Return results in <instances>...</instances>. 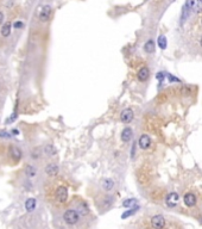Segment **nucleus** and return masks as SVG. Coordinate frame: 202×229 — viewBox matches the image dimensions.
Segmentation results:
<instances>
[{
    "label": "nucleus",
    "mask_w": 202,
    "mask_h": 229,
    "mask_svg": "<svg viewBox=\"0 0 202 229\" xmlns=\"http://www.w3.org/2000/svg\"><path fill=\"white\" fill-rule=\"evenodd\" d=\"M63 220L67 224H70L74 226L80 220V215H78V211H76L75 209H67L63 214Z\"/></svg>",
    "instance_id": "f257e3e1"
},
{
    "label": "nucleus",
    "mask_w": 202,
    "mask_h": 229,
    "mask_svg": "<svg viewBox=\"0 0 202 229\" xmlns=\"http://www.w3.org/2000/svg\"><path fill=\"white\" fill-rule=\"evenodd\" d=\"M55 199L58 203H61V204L65 203L68 200V189L63 186V185H59L58 187H56V190H55Z\"/></svg>",
    "instance_id": "f03ea898"
},
{
    "label": "nucleus",
    "mask_w": 202,
    "mask_h": 229,
    "mask_svg": "<svg viewBox=\"0 0 202 229\" xmlns=\"http://www.w3.org/2000/svg\"><path fill=\"white\" fill-rule=\"evenodd\" d=\"M166 226V220L162 215H154L150 218V227L157 229H162Z\"/></svg>",
    "instance_id": "7ed1b4c3"
},
{
    "label": "nucleus",
    "mask_w": 202,
    "mask_h": 229,
    "mask_svg": "<svg viewBox=\"0 0 202 229\" xmlns=\"http://www.w3.org/2000/svg\"><path fill=\"white\" fill-rule=\"evenodd\" d=\"M96 203H98V206H99L100 209L106 210V209H108V208L112 205L113 197L112 196H108V194H105V196H102V197H101Z\"/></svg>",
    "instance_id": "20e7f679"
},
{
    "label": "nucleus",
    "mask_w": 202,
    "mask_h": 229,
    "mask_svg": "<svg viewBox=\"0 0 202 229\" xmlns=\"http://www.w3.org/2000/svg\"><path fill=\"white\" fill-rule=\"evenodd\" d=\"M51 12H53V8H51L50 5L43 6L41 12H39V20L41 22H48L50 19V17H51Z\"/></svg>",
    "instance_id": "39448f33"
},
{
    "label": "nucleus",
    "mask_w": 202,
    "mask_h": 229,
    "mask_svg": "<svg viewBox=\"0 0 202 229\" xmlns=\"http://www.w3.org/2000/svg\"><path fill=\"white\" fill-rule=\"evenodd\" d=\"M133 116H134V114H133V111H132L131 109H125V110L121 111V114H120V120H121L123 123L127 124V123L132 122Z\"/></svg>",
    "instance_id": "423d86ee"
},
{
    "label": "nucleus",
    "mask_w": 202,
    "mask_h": 229,
    "mask_svg": "<svg viewBox=\"0 0 202 229\" xmlns=\"http://www.w3.org/2000/svg\"><path fill=\"white\" fill-rule=\"evenodd\" d=\"M183 202H184V204L187 205L188 208H193V206H195L196 205L197 198H196V196L194 194V193L188 192V193H185V194H184Z\"/></svg>",
    "instance_id": "0eeeda50"
},
{
    "label": "nucleus",
    "mask_w": 202,
    "mask_h": 229,
    "mask_svg": "<svg viewBox=\"0 0 202 229\" xmlns=\"http://www.w3.org/2000/svg\"><path fill=\"white\" fill-rule=\"evenodd\" d=\"M178 200H179V196L176 192H170L166 196V199H165L166 204H168V206H170V208H174L178 203Z\"/></svg>",
    "instance_id": "6e6552de"
},
{
    "label": "nucleus",
    "mask_w": 202,
    "mask_h": 229,
    "mask_svg": "<svg viewBox=\"0 0 202 229\" xmlns=\"http://www.w3.org/2000/svg\"><path fill=\"white\" fill-rule=\"evenodd\" d=\"M138 143H139V147H140L142 149H148L149 147L151 146V139H150L149 135L144 134V135H142V136L139 137Z\"/></svg>",
    "instance_id": "1a4fd4ad"
},
{
    "label": "nucleus",
    "mask_w": 202,
    "mask_h": 229,
    "mask_svg": "<svg viewBox=\"0 0 202 229\" xmlns=\"http://www.w3.org/2000/svg\"><path fill=\"white\" fill-rule=\"evenodd\" d=\"M137 77H138V80H140V81H146L150 78V69L148 67H143V68L139 69Z\"/></svg>",
    "instance_id": "9d476101"
},
{
    "label": "nucleus",
    "mask_w": 202,
    "mask_h": 229,
    "mask_svg": "<svg viewBox=\"0 0 202 229\" xmlns=\"http://www.w3.org/2000/svg\"><path fill=\"white\" fill-rule=\"evenodd\" d=\"M58 166L56 163H49L47 167H45V173H47L49 177H55L58 173Z\"/></svg>",
    "instance_id": "9b49d317"
},
{
    "label": "nucleus",
    "mask_w": 202,
    "mask_h": 229,
    "mask_svg": "<svg viewBox=\"0 0 202 229\" xmlns=\"http://www.w3.org/2000/svg\"><path fill=\"white\" fill-rule=\"evenodd\" d=\"M132 136H133V131H132L131 128H125L124 130H123V133H121V140H123V142H125V143L130 142Z\"/></svg>",
    "instance_id": "f8f14e48"
},
{
    "label": "nucleus",
    "mask_w": 202,
    "mask_h": 229,
    "mask_svg": "<svg viewBox=\"0 0 202 229\" xmlns=\"http://www.w3.org/2000/svg\"><path fill=\"white\" fill-rule=\"evenodd\" d=\"M10 153H11L13 160H16V161H19V160H20V157H22V151H20L18 147L11 146V147H10Z\"/></svg>",
    "instance_id": "ddd939ff"
},
{
    "label": "nucleus",
    "mask_w": 202,
    "mask_h": 229,
    "mask_svg": "<svg viewBox=\"0 0 202 229\" xmlns=\"http://www.w3.org/2000/svg\"><path fill=\"white\" fill-rule=\"evenodd\" d=\"M37 205V200L35 198H29L25 202V209L28 211H33Z\"/></svg>",
    "instance_id": "4468645a"
},
{
    "label": "nucleus",
    "mask_w": 202,
    "mask_h": 229,
    "mask_svg": "<svg viewBox=\"0 0 202 229\" xmlns=\"http://www.w3.org/2000/svg\"><path fill=\"white\" fill-rule=\"evenodd\" d=\"M10 34H11V23L6 22L1 28V35H3V37H8Z\"/></svg>",
    "instance_id": "2eb2a0df"
},
{
    "label": "nucleus",
    "mask_w": 202,
    "mask_h": 229,
    "mask_svg": "<svg viewBox=\"0 0 202 229\" xmlns=\"http://www.w3.org/2000/svg\"><path fill=\"white\" fill-rule=\"evenodd\" d=\"M114 186V181L112 179H109V178H107L105 180L102 181V189L105 190V191H111Z\"/></svg>",
    "instance_id": "dca6fc26"
},
{
    "label": "nucleus",
    "mask_w": 202,
    "mask_h": 229,
    "mask_svg": "<svg viewBox=\"0 0 202 229\" xmlns=\"http://www.w3.org/2000/svg\"><path fill=\"white\" fill-rule=\"evenodd\" d=\"M144 50L148 53V54H152L154 51V43L152 40H149L148 42L145 43V45H144Z\"/></svg>",
    "instance_id": "f3484780"
},
{
    "label": "nucleus",
    "mask_w": 202,
    "mask_h": 229,
    "mask_svg": "<svg viewBox=\"0 0 202 229\" xmlns=\"http://www.w3.org/2000/svg\"><path fill=\"white\" fill-rule=\"evenodd\" d=\"M44 152L47 153L48 155H50V157H53V155H56V154H57V149H56L53 145L45 146V147H44Z\"/></svg>",
    "instance_id": "a211bd4d"
},
{
    "label": "nucleus",
    "mask_w": 202,
    "mask_h": 229,
    "mask_svg": "<svg viewBox=\"0 0 202 229\" xmlns=\"http://www.w3.org/2000/svg\"><path fill=\"white\" fill-rule=\"evenodd\" d=\"M25 174L30 177V178H32V177H35L36 175V168L33 166H31V165H28L26 167H25Z\"/></svg>",
    "instance_id": "6ab92c4d"
},
{
    "label": "nucleus",
    "mask_w": 202,
    "mask_h": 229,
    "mask_svg": "<svg viewBox=\"0 0 202 229\" xmlns=\"http://www.w3.org/2000/svg\"><path fill=\"white\" fill-rule=\"evenodd\" d=\"M193 10L195 12H202V0H196V1H194Z\"/></svg>",
    "instance_id": "aec40b11"
},
{
    "label": "nucleus",
    "mask_w": 202,
    "mask_h": 229,
    "mask_svg": "<svg viewBox=\"0 0 202 229\" xmlns=\"http://www.w3.org/2000/svg\"><path fill=\"white\" fill-rule=\"evenodd\" d=\"M137 204V199L134 198H131V199H126L123 202V205H124L125 208H129V206H132V205H136Z\"/></svg>",
    "instance_id": "412c9836"
},
{
    "label": "nucleus",
    "mask_w": 202,
    "mask_h": 229,
    "mask_svg": "<svg viewBox=\"0 0 202 229\" xmlns=\"http://www.w3.org/2000/svg\"><path fill=\"white\" fill-rule=\"evenodd\" d=\"M158 44H159V47L162 49H165L166 48V40L164 36H160L158 38Z\"/></svg>",
    "instance_id": "4be33fe9"
},
{
    "label": "nucleus",
    "mask_w": 202,
    "mask_h": 229,
    "mask_svg": "<svg viewBox=\"0 0 202 229\" xmlns=\"http://www.w3.org/2000/svg\"><path fill=\"white\" fill-rule=\"evenodd\" d=\"M137 209H138V208H136V209H131L130 211H126V212H125V214H123V218H126V217H129V216H131V215H133V214H134V212H136L137 211Z\"/></svg>",
    "instance_id": "5701e85b"
},
{
    "label": "nucleus",
    "mask_w": 202,
    "mask_h": 229,
    "mask_svg": "<svg viewBox=\"0 0 202 229\" xmlns=\"http://www.w3.org/2000/svg\"><path fill=\"white\" fill-rule=\"evenodd\" d=\"M10 135L6 130H0V137H8Z\"/></svg>",
    "instance_id": "b1692460"
},
{
    "label": "nucleus",
    "mask_w": 202,
    "mask_h": 229,
    "mask_svg": "<svg viewBox=\"0 0 202 229\" xmlns=\"http://www.w3.org/2000/svg\"><path fill=\"white\" fill-rule=\"evenodd\" d=\"M13 25H14V28H16V29H20V28H23L24 26V24L22 23V22H16Z\"/></svg>",
    "instance_id": "393cba45"
},
{
    "label": "nucleus",
    "mask_w": 202,
    "mask_h": 229,
    "mask_svg": "<svg viewBox=\"0 0 202 229\" xmlns=\"http://www.w3.org/2000/svg\"><path fill=\"white\" fill-rule=\"evenodd\" d=\"M3 20H4V13L0 12V24L3 23Z\"/></svg>",
    "instance_id": "a878e982"
},
{
    "label": "nucleus",
    "mask_w": 202,
    "mask_h": 229,
    "mask_svg": "<svg viewBox=\"0 0 202 229\" xmlns=\"http://www.w3.org/2000/svg\"><path fill=\"white\" fill-rule=\"evenodd\" d=\"M12 134L13 135H18V130H12Z\"/></svg>",
    "instance_id": "bb28decb"
},
{
    "label": "nucleus",
    "mask_w": 202,
    "mask_h": 229,
    "mask_svg": "<svg viewBox=\"0 0 202 229\" xmlns=\"http://www.w3.org/2000/svg\"><path fill=\"white\" fill-rule=\"evenodd\" d=\"M200 44H201V47H202V38H201V41H200Z\"/></svg>",
    "instance_id": "cd10ccee"
},
{
    "label": "nucleus",
    "mask_w": 202,
    "mask_h": 229,
    "mask_svg": "<svg viewBox=\"0 0 202 229\" xmlns=\"http://www.w3.org/2000/svg\"><path fill=\"white\" fill-rule=\"evenodd\" d=\"M200 222H201V223H202V218H201V220H200Z\"/></svg>",
    "instance_id": "c85d7f7f"
}]
</instances>
